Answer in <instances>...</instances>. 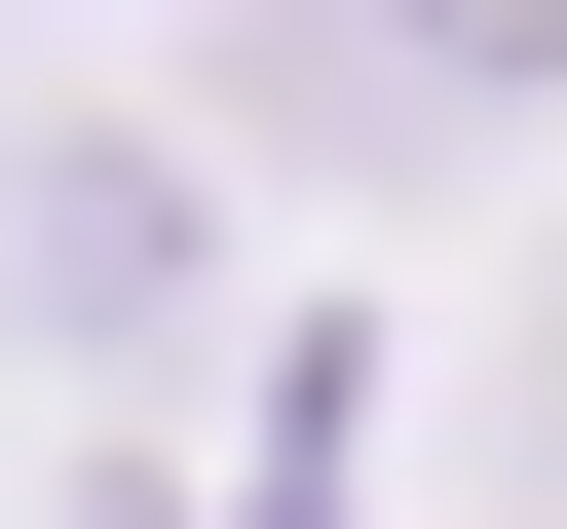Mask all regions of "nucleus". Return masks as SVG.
<instances>
[{"label": "nucleus", "mask_w": 567, "mask_h": 529, "mask_svg": "<svg viewBox=\"0 0 567 529\" xmlns=\"http://www.w3.org/2000/svg\"><path fill=\"white\" fill-rule=\"evenodd\" d=\"M492 76H567V0H265V114H303V152H416Z\"/></svg>", "instance_id": "nucleus-1"}, {"label": "nucleus", "mask_w": 567, "mask_h": 529, "mask_svg": "<svg viewBox=\"0 0 567 529\" xmlns=\"http://www.w3.org/2000/svg\"><path fill=\"white\" fill-rule=\"evenodd\" d=\"M0 264H39V341H152V152H39Z\"/></svg>", "instance_id": "nucleus-2"}]
</instances>
